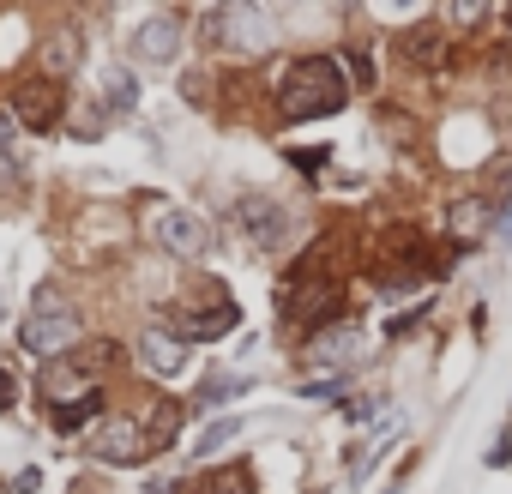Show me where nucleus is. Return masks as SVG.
<instances>
[{
  "mask_svg": "<svg viewBox=\"0 0 512 494\" xmlns=\"http://www.w3.org/2000/svg\"><path fill=\"white\" fill-rule=\"evenodd\" d=\"M235 434H241V422H235V416H223V422H211V428L193 440V452H199V458H211V452H217L223 440H235Z\"/></svg>",
  "mask_w": 512,
  "mask_h": 494,
  "instance_id": "17",
  "label": "nucleus"
},
{
  "mask_svg": "<svg viewBox=\"0 0 512 494\" xmlns=\"http://www.w3.org/2000/svg\"><path fill=\"white\" fill-rule=\"evenodd\" d=\"M31 356H43V362H55L61 350H73L79 344V314L61 302V290L55 284H43L37 290V308H31V320H25V338H19Z\"/></svg>",
  "mask_w": 512,
  "mask_h": 494,
  "instance_id": "2",
  "label": "nucleus"
},
{
  "mask_svg": "<svg viewBox=\"0 0 512 494\" xmlns=\"http://www.w3.org/2000/svg\"><path fill=\"white\" fill-rule=\"evenodd\" d=\"M223 49H235V55H260V49H272V13H260L253 0H235V7H223Z\"/></svg>",
  "mask_w": 512,
  "mask_h": 494,
  "instance_id": "6",
  "label": "nucleus"
},
{
  "mask_svg": "<svg viewBox=\"0 0 512 494\" xmlns=\"http://www.w3.org/2000/svg\"><path fill=\"white\" fill-rule=\"evenodd\" d=\"M229 326H235V302H229L223 290H217V296H211L205 308L169 302V332H175V338H187V344H193V338H223Z\"/></svg>",
  "mask_w": 512,
  "mask_h": 494,
  "instance_id": "4",
  "label": "nucleus"
},
{
  "mask_svg": "<svg viewBox=\"0 0 512 494\" xmlns=\"http://www.w3.org/2000/svg\"><path fill=\"white\" fill-rule=\"evenodd\" d=\"M235 223H241L253 241L284 235V211H278V205H266V199H241V205H235Z\"/></svg>",
  "mask_w": 512,
  "mask_h": 494,
  "instance_id": "11",
  "label": "nucleus"
},
{
  "mask_svg": "<svg viewBox=\"0 0 512 494\" xmlns=\"http://www.w3.org/2000/svg\"><path fill=\"white\" fill-rule=\"evenodd\" d=\"M103 91H109L103 103H109L115 115H133V109H139V79H133L127 67H109V79H103Z\"/></svg>",
  "mask_w": 512,
  "mask_h": 494,
  "instance_id": "13",
  "label": "nucleus"
},
{
  "mask_svg": "<svg viewBox=\"0 0 512 494\" xmlns=\"http://www.w3.org/2000/svg\"><path fill=\"white\" fill-rule=\"evenodd\" d=\"M241 392H247V380H235V374H217V380H205V392H199V398H205V404H235Z\"/></svg>",
  "mask_w": 512,
  "mask_h": 494,
  "instance_id": "18",
  "label": "nucleus"
},
{
  "mask_svg": "<svg viewBox=\"0 0 512 494\" xmlns=\"http://www.w3.org/2000/svg\"><path fill=\"white\" fill-rule=\"evenodd\" d=\"M187 356H193V344H187V338H175L169 326H145V332H139V362H145L151 374L175 380V374L187 368Z\"/></svg>",
  "mask_w": 512,
  "mask_h": 494,
  "instance_id": "9",
  "label": "nucleus"
},
{
  "mask_svg": "<svg viewBox=\"0 0 512 494\" xmlns=\"http://www.w3.org/2000/svg\"><path fill=\"white\" fill-rule=\"evenodd\" d=\"M344 67L356 73V85H374V61H368L362 49H350V55H344Z\"/></svg>",
  "mask_w": 512,
  "mask_h": 494,
  "instance_id": "21",
  "label": "nucleus"
},
{
  "mask_svg": "<svg viewBox=\"0 0 512 494\" xmlns=\"http://www.w3.org/2000/svg\"><path fill=\"white\" fill-rule=\"evenodd\" d=\"M175 55H181V19H175V13H151V19L133 31V61H145V67H175Z\"/></svg>",
  "mask_w": 512,
  "mask_h": 494,
  "instance_id": "7",
  "label": "nucleus"
},
{
  "mask_svg": "<svg viewBox=\"0 0 512 494\" xmlns=\"http://www.w3.org/2000/svg\"><path fill=\"white\" fill-rule=\"evenodd\" d=\"M139 494H181V482H175V476H151Z\"/></svg>",
  "mask_w": 512,
  "mask_h": 494,
  "instance_id": "24",
  "label": "nucleus"
},
{
  "mask_svg": "<svg viewBox=\"0 0 512 494\" xmlns=\"http://www.w3.org/2000/svg\"><path fill=\"white\" fill-rule=\"evenodd\" d=\"M13 488H19V494H37V488H43V476H37V470H19V476H13Z\"/></svg>",
  "mask_w": 512,
  "mask_h": 494,
  "instance_id": "25",
  "label": "nucleus"
},
{
  "mask_svg": "<svg viewBox=\"0 0 512 494\" xmlns=\"http://www.w3.org/2000/svg\"><path fill=\"white\" fill-rule=\"evenodd\" d=\"M362 350H368V332L362 326H326V332H314V344H308V362L326 374V380H344L356 362H362Z\"/></svg>",
  "mask_w": 512,
  "mask_h": 494,
  "instance_id": "3",
  "label": "nucleus"
},
{
  "mask_svg": "<svg viewBox=\"0 0 512 494\" xmlns=\"http://www.w3.org/2000/svg\"><path fill=\"white\" fill-rule=\"evenodd\" d=\"M494 241H512V205H506V211L494 217Z\"/></svg>",
  "mask_w": 512,
  "mask_h": 494,
  "instance_id": "26",
  "label": "nucleus"
},
{
  "mask_svg": "<svg viewBox=\"0 0 512 494\" xmlns=\"http://www.w3.org/2000/svg\"><path fill=\"white\" fill-rule=\"evenodd\" d=\"M13 121H25L31 133H49V127L61 121V91H55L49 79L19 85V91H13Z\"/></svg>",
  "mask_w": 512,
  "mask_h": 494,
  "instance_id": "10",
  "label": "nucleus"
},
{
  "mask_svg": "<svg viewBox=\"0 0 512 494\" xmlns=\"http://www.w3.org/2000/svg\"><path fill=\"white\" fill-rule=\"evenodd\" d=\"M386 494H398V482H392V488H386Z\"/></svg>",
  "mask_w": 512,
  "mask_h": 494,
  "instance_id": "27",
  "label": "nucleus"
},
{
  "mask_svg": "<svg viewBox=\"0 0 512 494\" xmlns=\"http://www.w3.org/2000/svg\"><path fill=\"white\" fill-rule=\"evenodd\" d=\"M452 229H458L464 241H476V235H494V217H488V205H482V199H464V205L452 211Z\"/></svg>",
  "mask_w": 512,
  "mask_h": 494,
  "instance_id": "15",
  "label": "nucleus"
},
{
  "mask_svg": "<svg viewBox=\"0 0 512 494\" xmlns=\"http://www.w3.org/2000/svg\"><path fill=\"white\" fill-rule=\"evenodd\" d=\"M151 235H157L163 254H175V260H205L211 254V235H205V223L193 211H157Z\"/></svg>",
  "mask_w": 512,
  "mask_h": 494,
  "instance_id": "5",
  "label": "nucleus"
},
{
  "mask_svg": "<svg viewBox=\"0 0 512 494\" xmlns=\"http://www.w3.org/2000/svg\"><path fill=\"white\" fill-rule=\"evenodd\" d=\"M350 103V79L332 55H302L290 61L284 85H278V115L284 121H320V115H338Z\"/></svg>",
  "mask_w": 512,
  "mask_h": 494,
  "instance_id": "1",
  "label": "nucleus"
},
{
  "mask_svg": "<svg viewBox=\"0 0 512 494\" xmlns=\"http://www.w3.org/2000/svg\"><path fill=\"white\" fill-rule=\"evenodd\" d=\"M43 392H49L55 410H61L67 398H91L97 386H85V368H73V362H49V368H43Z\"/></svg>",
  "mask_w": 512,
  "mask_h": 494,
  "instance_id": "12",
  "label": "nucleus"
},
{
  "mask_svg": "<svg viewBox=\"0 0 512 494\" xmlns=\"http://www.w3.org/2000/svg\"><path fill=\"white\" fill-rule=\"evenodd\" d=\"M13 404H19V380L0 368V410H13Z\"/></svg>",
  "mask_w": 512,
  "mask_h": 494,
  "instance_id": "23",
  "label": "nucleus"
},
{
  "mask_svg": "<svg viewBox=\"0 0 512 494\" xmlns=\"http://www.w3.org/2000/svg\"><path fill=\"white\" fill-rule=\"evenodd\" d=\"M145 452H151V440L139 422H97V434H91V458H103V464H139Z\"/></svg>",
  "mask_w": 512,
  "mask_h": 494,
  "instance_id": "8",
  "label": "nucleus"
},
{
  "mask_svg": "<svg viewBox=\"0 0 512 494\" xmlns=\"http://www.w3.org/2000/svg\"><path fill=\"white\" fill-rule=\"evenodd\" d=\"M13 181H19V151L0 145V187H13Z\"/></svg>",
  "mask_w": 512,
  "mask_h": 494,
  "instance_id": "22",
  "label": "nucleus"
},
{
  "mask_svg": "<svg viewBox=\"0 0 512 494\" xmlns=\"http://www.w3.org/2000/svg\"><path fill=\"white\" fill-rule=\"evenodd\" d=\"M67 67H73V43L55 37V43H49V73H67Z\"/></svg>",
  "mask_w": 512,
  "mask_h": 494,
  "instance_id": "20",
  "label": "nucleus"
},
{
  "mask_svg": "<svg viewBox=\"0 0 512 494\" xmlns=\"http://www.w3.org/2000/svg\"><path fill=\"white\" fill-rule=\"evenodd\" d=\"M398 434H404V422H398V416H386V422L374 428V440H368V452H356V458H350V476H368V470H374V458H380L386 446H398Z\"/></svg>",
  "mask_w": 512,
  "mask_h": 494,
  "instance_id": "14",
  "label": "nucleus"
},
{
  "mask_svg": "<svg viewBox=\"0 0 512 494\" xmlns=\"http://www.w3.org/2000/svg\"><path fill=\"white\" fill-rule=\"evenodd\" d=\"M205 494H253V476L247 470H223V476H211Z\"/></svg>",
  "mask_w": 512,
  "mask_h": 494,
  "instance_id": "19",
  "label": "nucleus"
},
{
  "mask_svg": "<svg viewBox=\"0 0 512 494\" xmlns=\"http://www.w3.org/2000/svg\"><path fill=\"white\" fill-rule=\"evenodd\" d=\"M97 404H103L97 392H91V398H79V404H61V410H55V434H73V428H85V422L97 416Z\"/></svg>",
  "mask_w": 512,
  "mask_h": 494,
  "instance_id": "16",
  "label": "nucleus"
}]
</instances>
